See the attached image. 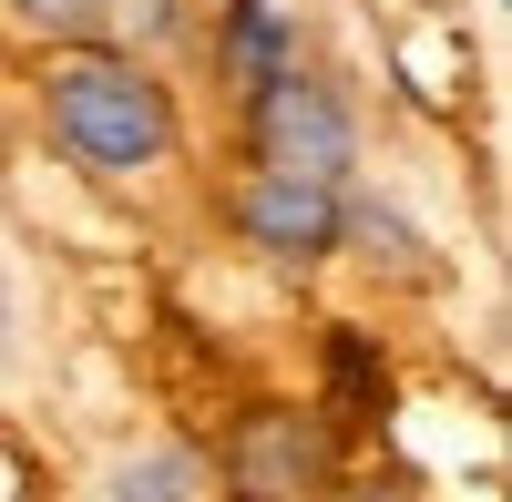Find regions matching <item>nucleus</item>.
<instances>
[{
	"label": "nucleus",
	"mask_w": 512,
	"mask_h": 502,
	"mask_svg": "<svg viewBox=\"0 0 512 502\" xmlns=\"http://www.w3.org/2000/svg\"><path fill=\"white\" fill-rule=\"evenodd\" d=\"M41 123L52 144L103 185H134L154 164H175V93L154 82L144 52L123 41H62L41 62Z\"/></svg>",
	"instance_id": "1"
},
{
	"label": "nucleus",
	"mask_w": 512,
	"mask_h": 502,
	"mask_svg": "<svg viewBox=\"0 0 512 502\" xmlns=\"http://www.w3.org/2000/svg\"><path fill=\"white\" fill-rule=\"evenodd\" d=\"M246 134H256V175H297V185H328V195L359 185V113L308 62L277 72L267 93H246Z\"/></svg>",
	"instance_id": "2"
},
{
	"label": "nucleus",
	"mask_w": 512,
	"mask_h": 502,
	"mask_svg": "<svg viewBox=\"0 0 512 502\" xmlns=\"http://www.w3.org/2000/svg\"><path fill=\"white\" fill-rule=\"evenodd\" d=\"M236 236L256 246V257H277V267H318V257H338V195L328 185H297V175H256L246 195H236Z\"/></svg>",
	"instance_id": "3"
},
{
	"label": "nucleus",
	"mask_w": 512,
	"mask_h": 502,
	"mask_svg": "<svg viewBox=\"0 0 512 502\" xmlns=\"http://www.w3.org/2000/svg\"><path fill=\"white\" fill-rule=\"evenodd\" d=\"M216 62L236 93H267L277 72H297V21L277 0H216Z\"/></svg>",
	"instance_id": "4"
},
{
	"label": "nucleus",
	"mask_w": 512,
	"mask_h": 502,
	"mask_svg": "<svg viewBox=\"0 0 512 502\" xmlns=\"http://www.w3.org/2000/svg\"><path fill=\"white\" fill-rule=\"evenodd\" d=\"M195 451H123L113 462V482H103V502H195Z\"/></svg>",
	"instance_id": "5"
},
{
	"label": "nucleus",
	"mask_w": 512,
	"mask_h": 502,
	"mask_svg": "<svg viewBox=\"0 0 512 502\" xmlns=\"http://www.w3.org/2000/svg\"><path fill=\"white\" fill-rule=\"evenodd\" d=\"M21 31H52V41H103L113 31V0H0Z\"/></svg>",
	"instance_id": "6"
},
{
	"label": "nucleus",
	"mask_w": 512,
	"mask_h": 502,
	"mask_svg": "<svg viewBox=\"0 0 512 502\" xmlns=\"http://www.w3.org/2000/svg\"><path fill=\"white\" fill-rule=\"evenodd\" d=\"M0 369H11V287H0Z\"/></svg>",
	"instance_id": "7"
},
{
	"label": "nucleus",
	"mask_w": 512,
	"mask_h": 502,
	"mask_svg": "<svg viewBox=\"0 0 512 502\" xmlns=\"http://www.w3.org/2000/svg\"><path fill=\"white\" fill-rule=\"evenodd\" d=\"M359 502H400V492H359Z\"/></svg>",
	"instance_id": "8"
}]
</instances>
